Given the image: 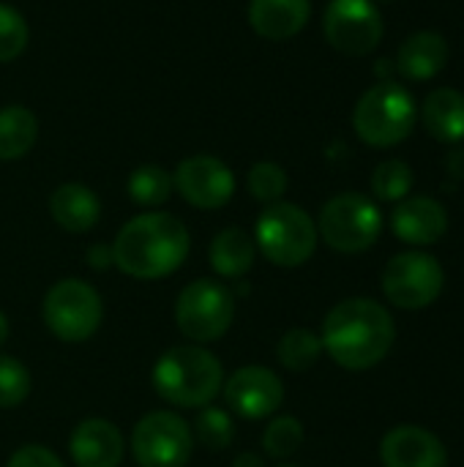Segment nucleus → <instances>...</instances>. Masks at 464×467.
I'll list each match as a JSON object with an SVG mask.
<instances>
[{
  "mask_svg": "<svg viewBox=\"0 0 464 467\" xmlns=\"http://www.w3.org/2000/svg\"><path fill=\"white\" fill-rule=\"evenodd\" d=\"M5 467H66V465H63V460H60L55 451H49V449H44V446H38V443H30V446L16 449V451L11 454V460H8V465Z\"/></svg>",
  "mask_w": 464,
  "mask_h": 467,
  "instance_id": "obj_31",
  "label": "nucleus"
},
{
  "mask_svg": "<svg viewBox=\"0 0 464 467\" xmlns=\"http://www.w3.org/2000/svg\"><path fill=\"white\" fill-rule=\"evenodd\" d=\"M380 287L391 306L405 312H421L440 298L446 287V271L435 254L410 249L394 254L386 263Z\"/></svg>",
  "mask_w": 464,
  "mask_h": 467,
  "instance_id": "obj_7",
  "label": "nucleus"
},
{
  "mask_svg": "<svg viewBox=\"0 0 464 467\" xmlns=\"http://www.w3.org/2000/svg\"><path fill=\"white\" fill-rule=\"evenodd\" d=\"M446 167H449V175L464 178V150H451L446 159Z\"/></svg>",
  "mask_w": 464,
  "mask_h": 467,
  "instance_id": "obj_33",
  "label": "nucleus"
},
{
  "mask_svg": "<svg viewBox=\"0 0 464 467\" xmlns=\"http://www.w3.org/2000/svg\"><path fill=\"white\" fill-rule=\"evenodd\" d=\"M68 451L77 467H120L123 435L107 419H85L68 438Z\"/></svg>",
  "mask_w": 464,
  "mask_h": 467,
  "instance_id": "obj_16",
  "label": "nucleus"
},
{
  "mask_svg": "<svg viewBox=\"0 0 464 467\" xmlns=\"http://www.w3.org/2000/svg\"><path fill=\"white\" fill-rule=\"evenodd\" d=\"M317 238L314 219L301 205L282 200L265 205L254 224V246L279 268H298L309 263L317 249Z\"/></svg>",
  "mask_w": 464,
  "mask_h": 467,
  "instance_id": "obj_5",
  "label": "nucleus"
},
{
  "mask_svg": "<svg viewBox=\"0 0 464 467\" xmlns=\"http://www.w3.org/2000/svg\"><path fill=\"white\" fill-rule=\"evenodd\" d=\"M49 213L66 233H88L101 216V202L82 183H60L49 194Z\"/></svg>",
  "mask_w": 464,
  "mask_h": 467,
  "instance_id": "obj_19",
  "label": "nucleus"
},
{
  "mask_svg": "<svg viewBox=\"0 0 464 467\" xmlns=\"http://www.w3.org/2000/svg\"><path fill=\"white\" fill-rule=\"evenodd\" d=\"M312 16L309 0H252L249 25L265 41H287L298 36Z\"/></svg>",
  "mask_w": 464,
  "mask_h": 467,
  "instance_id": "obj_17",
  "label": "nucleus"
},
{
  "mask_svg": "<svg viewBox=\"0 0 464 467\" xmlns=\"http://www.w3.org/2000/svg\"><path fill=\"white\" fill-rule=\"evenodd\" d=\"M421 123L438 142L464 140V93L457 88H435L421 107Z\"/></svg>",
  "mask_w": 464,
  "mask_h": 467,
  "instance_id": "obj_20",
  "label": "nucleus"
},
{
  "mask_svg": "<svg viewBox=\"0 0 464 467\" xmlns=\"http://www.w3.org/2000/svg\"><path fill=\"white\" fill-rule=\"evenodd\" d=\"M30 397V372L22 361L0 356V408H19Z\"/></svg>",
  "mask_w": 464,
  "mask_h": 467,
  "instance_id": "obj_30",
  "label": "nucleus"
},
{
  "mask_svg": "<svg viewBox=\"0 0 464 467\" xmlns=\"http://www.w3.org/2000/svg\"><path fill=\"white\" fill-rule=\"evenodd\" d=\"M323 353L325 350H323L320 334H314L309 328H293L276 345L279 364L284 369H290V372H306V369H312L320 361Z\"/></svg>",
  "mask_w": 464,
  "mask_h": 467,
  "instance_id": "obj_23",
  "label": "nucleus"
},
{
  "mask_svg": "<svg viewBox=\"0 0 464 467\" xmlns=\"http://www.w3.org/2000/svg\"><path fill=\"white\" fill-rule=\"evenodd\" d=\"M383 467H449V449L443 441L416 424H399L380 441Z\"/></svg>",
  "mask_w": 464,
  "mask_h": 467,
  "instance_id": "obj_14",
  "label": "nucleus"
},
{
  "mask_svg": "<svg viewBox=\"0 0 464 467\" xmlns=\"http://www.w3.org/2000/svg\"><path fill=\"white\" fill-rule=\"evenodd\" d=\"M416 183L413 167L402 159H386L372 172V192L383 202H402Z\"/></svg>",
  "mask_w": 464,
  "mask_h": 467,
  "instance_id": "obj_25",
  "label": "nucleus"
},
{
  "mask_svg": "<svg viewBox=\"0 0 464 467\" xmlns=\"http://www.w3.org/2000/svg\"><path fill=\"white\" fill-rule=\"evenodd\" d=\"M235 467H265V465H263V460H260L257 454H241V457L235 460Z\"/></svg>",
  "mask_w": 464,
  "mask_h": 467,
  "instance_id": "obj_34",
  "label": "nucleus"
},
{
  "mask_svg": "<svg viewBox=\"0 0 464 467\" xmlns=\"http://www.w3.org/2000/svg\"><path fill=\"white\" fill-rule=\"evenodd\" d=\"M38 140V118L22 107L8 104L0 109V161H16L33 150Z\"/></svg>",
  "mask_w": 464,
  "mask_h": 467,
  "instance_id": "obj_22",
  "label": "nucleus"
},
{
  "mask_svg": "<svg viewBox=\"0 0 464 467\" xmlns=\"http://www.w3.org/2000/svg\"><path fill=\"white\" fill-rule=\"evenodd\" d=\"M150 380L170 405L208 408L224 386V367L202 345H178L153 364Z\"/></svg>",
  "mask_w": 464,
  "mask_h": 467,
  "instance_id": "obj_3",
  "label": "nucleus"
},
{
  "mask_svg": "<svg viewBox=\"0 0 464 467\" xmlns=\"http://www.w3.org/2000/svg\"><path fill=\"white\" fill-rule=\"evenodd\" d=\"M232 317H235V298L216 279L189 282L175 301V326L194 345H208L222 339L230 331Z\"/></svg>",
  "mask_w": 464,
  "mask_h": 467,
  "instance_id": "obj_8",
  "label": "nucleus"
},
{
  "mask_svg": "<svg viewBox=\"0 0 464 467\" xmlns=\"http://www.w3.org/2000/svg\"><path fill=\"white\" fill-rule=\"evenodd\" d=\"M323 33L336 52L364 57L380 47L386 25L375 0H331L323 14Z\"/></svg>",
  "mask_w": 464,
  "mask_h": 467,
  "instance_id": "obj_11",
  "label": "nucleus"
},
{
  "mask_svg": "<svg viewBox=\"0 0 464 467\" xmlns=\"http://www.w3.org/2000/svg\"><path fill=\"white\" fill-rule=\"evenodd\" d=\"M41 317L60 342L77 345V342H88L98 331L104 317V304L88 282L60 279L44 296Z\"/></svg>",
  "mask_w": 464,
  "mask_h": 467,
  "instance_id": "obj_9",
  "label": "nucleus"
},
{
  "mask_svg": "<svg viewBox=\"0 0 464 467\" xmlns=\"http://www.w3.org/2000/svg\"><path fill=\"white\" fill-rule=\"evenodd\" d=\"M282 467H293V465H282Z\"/></svg>",
  "mask_w": 464,
  "mask_h": 467,
  "instance_id": "obj_36",
  "label": "nucleus"
},
{
  "mask_svg": "<svg viewBox=\"0 0 464 467\" xmlns=\"http://www.w3.org/2000/svg\"><path fill=\"white\" fill-rule=\"evenodd\" d=\"M115 260H112V246H104V244H96L90 252H88V265H93L96 271H104L109 268Z\"/></svg>",
  "mask_w": 464,
  "mask_h": 467,
  "instance_id": "obj_32",
  "label": "nucleus"
},
{
  "mask_svg": "<svg viewBox=\"0 0 464 467\" xmlns=\"http://www.w3.org/2000/svg\"><path fill=\"white\" fill-rule=\"evenodd\" d=\"M224 402L235 416L246 421H263L282 408L284 383L268 367H243L224 380Z\"/></svg>",
  "mask_w": 464,
  "mask_h": 467,
  "instance_id": "obj_13",
  "label": "nucleus"
},
{
  "mask_svg": "<svg viewBox=\"0 0 464 467\" xmlns=\"http://www.w3.org/2000/svg\"><path fill=\"white\" fill-rule=\"evenodd\" d=\"M416 120L418 107L413 93L394 79L372 85L353 109V129L372 148H394L405 142L413 134Z\"/></svg>",
  "mask_w": 464,
  "mask_h": 467,
  "instance_id": "obj_4",
  "label": "nucleus"
},
{
  "mask_svg": "<svg viewBox=\"0 0 464 467\" xmlns=\"http://www.w3.org/2000/svg\"><path fill=\"white\" fill-rule=\"evenodd\" d=\"M30 41V27L25 16L14 8L0 3V63L16 60Z\"/></svg>",
  "mask_w": 464,
  "mask_h": 467,
  "instance_id": "obj_29",
  "label": "nucleus"
},
{
  "mask_svg": "<svg viewBox=\"0 0 464 467\" xmlns=\"http://www.w3.org/2000/svg\"><path fill=\"white\" fill-rule=\"evenodd\" d=\"M172 186L191 208L216 211L232 200L235 175L222 159L200 153L178 164V170L172 172Z\"/></svg>",
  "mask_w": 464,
  "mask_h": 467,
  "instance_id": "obj_12",
  "label": "nucleus"
},
{
  "mask_svg": "<svg viewBox=\"0 0 464 467\" xmlns=\"http://www.w3.org/2000/svg\"><path fill=\"white\" fill-rule=\"evenodd\" d=\"M131 454L139 467H186L194 454V432L178 413L153 410L134 424Z\"/></svg>",
  "mask_w": 464,
  "mask_h": 467,
  "instance_id": "obj_10",
  "label": "nucleus"
},
{
  "mask_svg": "<svg viewBox=\"0 0 464 467\" xmlns=\"http://www.w3.org/2000/svg\"><path fill=\"white\" fill-rule=\"evenodd\" d=\"M189 249L191 238L178 216L148 211L120 227L112 244V260L126 276L153 282L178 271L189 257Z\"/></svg>",
  "mask_w": 464,
  "mask_h": 467,
  "instance_id": "obj_2",
  "label": "nucleus"
},
{
  "mask_svg": "<svg viewBox=\"0 0 464 467\" xmlns=\"http://www.w3.org/2000/svg\"><path fill=\"white\" fill-rule=\"evenodd\" d=\"M304 424L295 416H279L263 432V451L273 460H287L304 446Z\"/></svg>",
  "mask_w": 464,
  "mask_h": 467,
  "instance_id": "obj_26",
  "label": "nucleus"
},
{
  "mask_svg": "<svg viewBox=\"0 0 464 467\" xmlns=\"http://www.w3.org/2000/svg\"><path fill=\"white\" fill-rule=\"evenodd\" d=\"M8 339V317L0 312V348H3V342Z\"/></svg>",
  "mask_w": 464,
  "mask_h": 467,
  "instance_id": "obj_35",
  "label": "nucleus"
},
{
  "mask_svg": "<svg viewBox=\"0 0 464 467\" xmlns=\"http://www.w3.org/2000/svg\"><path fill=\"white\" fill-rule=\"evenodd\" d=\"M254 252H257V246L249 238V233H243L241 227H227V230L216 233V238L211 241L208 257L219 276L241 279L252 271Z\"/></svg>",
  "mask_w": 464,
  "mask_h": 467,
  "instance_id": "obj_21",
  "label": "nucleus"
},
{
  "mask_svg": "<svg viewBox=\"0 0 464 467\" xmlns=\"http://www.w3.org/2000/svg\"><path fill=\"white\" fill-rule=\"evenodd\" d=\"M287 183H290V178H287L284 167L276 164V161H257L249 170V178H246V186H249L252 197L265 202V205L279 202L284 197V192H287Z\"/></svg>",
  "mask_w": 464,
  "mask_h": 467,
  "instance_id": "obj_28",
  "label": "nucleus"
},
{
  "mask_svg": "<svg viewBox=\"0 0 464 467\" xmlns=\"http://www.w3.org/2000/svg\"><path fill=\"white\" fill-rule=\"evenodd\" d=\"M383 233V213L375 200L358 192L331 197L317 222V235L339 254H361L377 244Z\"/></svg>",
  "mask_w": 464,
  "mask_h": 467,
  "instance_id": "obj_6",
  "label": "nucleus"
},
{
  "mask_svg": "<svg viewBox=\"0 0 464 467\" xmlns=\"http://www.w3.org/2000/svg\"><path fill=\"white\" fill-rule=\"evenodd\" d=\"M320 342L342 369L366 372L388 358L397 342V323L383 304L372 298H347L325 315Z\"/></svg>",
  "mask_w": 464,
  "mask_h": 467,
  "instance_id": "obj_1",
  "label": "nucleus"
},
{
  "mask_svg": "<svg viewBox=\"0 0 464 467\" xmlns=\"http://www.w3.org/2000/svg\"><path fill=\"white\" fill-rule=\"evenodd\" d=\"M391 230L407 246H432L449 233V211L435 197H405L391 213Z\"/></svg>",
  "mask_w": 464,
  "mask_h": 467,
  "instance_id": "obj_15",
  "label": "nucleus"
},
{
  "mask_svg": "<svg viewBox=\"0 0 464 467\" xmlns=\"http://www.w3.org/2000/svg\"><path fill=\"white\" fill-rule=\"evenodd\" d=\"M172 175L159 167V164H142L137 167L131 175H129V183H126V192L129 197L142 205V208H156V205H164L172 194Z\"/></svg>",
  "mask_w": 464,
  "mask_h": 467,
  "instance_id": "obj_24",
  "label": "nucleus"
},
{
  "mask_svg": "<svg viewBox=\"0 0 464 467\" xmlns=\"http://www.w3.org/2000/svg\"><path fill=\"white\" fill-rule=\"evenodd\" d=\"M449 41L438 30H418L407 36L397 52V71L407 79H432L449 63Z\"/></svg>",
  "mask_w": 464,
  "mask_h": 467,
  "instance_id": "obj_18",
  "label": "nucleus"
},
{
  "mask_svg": "<svg viewBox=\"0 0 464 467\" xmlns=\"http://www.w3.org/2000/svg\"><path fill=\"white\" fill-rule=\"evenodd\" d=\"M191 432L200 441V446H205L208 451H222V449L232 446V441H235V424L230 419V413L219 410V408H200V416H197Z\"/></svg>",
  "mask_w": 464,
  "mask_h": 467,
  "instance_id": "obj_27",
  "label": "nucleus"
}]
</instances>
